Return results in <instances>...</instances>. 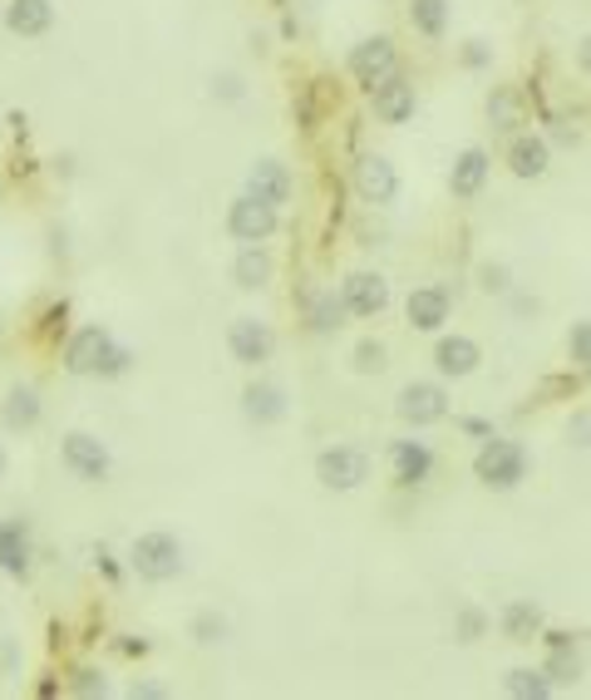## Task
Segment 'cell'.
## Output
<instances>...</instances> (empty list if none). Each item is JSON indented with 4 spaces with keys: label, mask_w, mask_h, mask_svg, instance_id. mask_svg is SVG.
Listing matches in <instances>:
<instances>
[{
    "label": "cell",
    "mask_w": 591,
    "mask_h": 700,
    "mask_svg": "<svg viewBox=\"0 0 591 700\" xmlns=\"http://www.w3.org/2000/svg\"><path fill=\"white\" fill-rule=\"evenodd\" d=\"M227 350H232L237 365L257 370V365H267V360L277 356V331H271L261 316H237V321L227 326Z\"/></svg>",
    "instance_id": "5"
},
{
    "label": "cell",
    "mask_w": 591,
    "mask_h": 700,
    "mask_svg": "<svg viewBox=\"0 0 591 700\" xmlns=\"http://www.w3.org/2000/svg\"><path fill=\"white\" fill-rule=\"evenodd\" d=\"M479 360H483V350L473 336H443V341L434 346V370L443 380H463V375H473L479 370Z\"/></svg>",
    "instance_id": "21"
},
{
    "label": "cell",
    "mask_w": 591,
    "mask_h": 700,
    "mask_svg": "<svg viewBox=\"0 0 591 700\" xmlns=\"http://www.w3.org/2000/svg\"><path fill=\"white\" fill-rule=\"evenodd\" d=\"M60 459H65V469H69L79 484H104V479L114 474L109 449H104L94 434H84V429L65 434V444H60Z\"/></svg>",
    "instance_id": "7"
},
{
    "label": "cell",
    "mask_w": 591,
    "mask_h": 700,
    "mask_svg": "<svg viewBox=\"0 0 591 700\" xmlns=\"http://www.w3.org/2000/svg\"><path fill=\"white\" fill-rule=\"evenodd\" d=\"M479 286H483L488 296H508V291H513L508 262H483V267H479Z\"/></svg>",
    "instance_id": "31"
},
{
    "label": "cell",
    "mask_w": 591,
    "mask_h": 700,
    "mask_svg": "<svg viewBox=\"0 0 591 700\" xmlns=\"http://www.w3.org/2000/svg\"><path fill=\"white\" fill-rule=\"evenodd\" d=\"M133 365V356H129V350H123V346H114L109 350V360H104V370H99V375L104 380H114V375H123V370H129Z\"/></svg>",
    "instance_id": "38"
},
{
    "label": "cell",
    "mask_w": 591,
    "mask_h": 700,
    "mask_svg": "<svg viewBox=\"0 0 591 700\" xmlns=\"http://www.w3.org/2000/svg\"><path fill=\"white\" fill-rule=\"evenodd\" d=\"M345 316H351V311H345V301H341L335 291H331V296H315V301H311V331H315V336L341 331Z\"/></svg>",
    "instance_id": "29"
},
{
    "label": "cell",
    "mask_w": 591,
    "mask_h": 700,
    "mask_svg": "<svg viewBox=\"0 0 591 700\" xmlns=\"http://www.w3.org/2000/svg\"><path fill=\"white\" fill-rule=\"evenodd\" d=\"M277 227H281V212L271 203H261V198L241 193V198H232V203H227V232L241 242V247H247V242L277 237Z\"/></svg>",
    "instance_id": "6"
},
{
    "label": "cell",
    "mask_w": 591,
    "mask_h": 700,
    "mask_svg": "<svg viewBox=\"0 0 591 700\" xmlns=\"http://www.w3.org/2000/svg\"><path fill=\"white\" fill-rule=\"evenodd\" d=\"M315 479L331 494H351L369 479V454L355 449V444H331V449L315 454Z\"/></svg>",
    "instance_id": "4"
},
{
    "label": "cell",
    "mask_w": 591,
    "mask_h": 700,
    "mask_svg": "<svg viewBox=\"0 0 591 700\" xmlns=\"http://www.w3.org/2000/svg\"><path fill=\"white\" fill-rule=\"evenodd\" d=\"M291 188H296V178H291V168L281 163V158H257V163L247 168V193L261 198V203L281 208L291 198Z\"/></svg>",
    "instance_id": "18"
},
{
    "label": "cell",
    "mask_w": 591,
    "mask_h": 700,
    "mask_svg": "<svg viewBox=\"0 0 591 700\" xmlns=\"http://www.w3.org/2000/svg\"><path fill=\"white\" fill-rule=\"evenodd\" d=\"M488 173H493L488 148L469 144L459 158H453V168H449V193L459 198V203H473V198H479L483 188H488Z\"/></svg>",
    "instance_id": "13"
},
{
    "label": "cell",
    "mask_w": 591,
    "mask_h": 700,
    "mask_svg": "<svg viewBox=\"0 0 591 700\" xmlns=\"http://www.w3.org/2000/svg\"><path fill=\"white\" fill-rule=\"evenodd\" d=\"M567 356L591 370V321H577L572 331H567Z\"/></svg>",
    "instance_id": "34"
},
{
    "label": "cell",
    "mask_w": 591,
    "mask_h": 700,
    "mask_svg": "<svg viewBox=\"0 0 591 700\" xmlns=\"http://www.w3.org/2000/svg\"><path fill=\"white\" fill-rule=\"evenodd\" d=\"M459 60H463V70H488L493 65V45H488V40H463Z\"/></svg>",
    "instance_id": "35"
},
{
    "label": "cell",
    "mask_w": 591,
    "mask_h": 700,
    "mask_svg": "<svg viewBox=\"0 0 591 700\" xmlns=\"http://www.w3.org/2000/svg\"><path fill=\"white\" fill-rule=\"evenodd\" d=\"M271 252L261 247V242H247V247L237 252V262H232V282L241 286V291H261V286L271 282Z\"/></svg>",
    "instance_id": "23"
},
{
    "label": "cell",
    "mask_w": 591,
    "mask_h": 700,
    "mask_svg": "<svg viewBox=\"0 0 591 700\" xmlns=\"http://www.w3.org/2000/svg\"><path fill=\"white\" fill-rule=\"evenodd\" d=\"M0 572L10 577L30 572V528L20 518H0Z\"/></svg>",
    "instance_id": "22"
},
{
    "label": "cell",
    "mask_w": 591,
    "mask_h": 700,
    "mask_svg": "<svg viewBox=\"0 0 591 700\" xmlns=\"http://www.w3.org/2000/svg\"><path fill=\"white\" fill-rule=\"evenodd\" d=\"M542 671L552 676V686H567V681H577V676H582V656L572 651V636H567V632H547V661H542Z\"/></svg>",
    "instance_id": "24"
},
{
    "label": "cell",
    "mask_w": 591,
    "mask_h": 700,
    "mask_svg": "<svg viewBox=\"0 0 591 700\" xmlns=\"http://www.w3.org/2000/svg\"><path fill=\"white\" fill-rule=\"evenodd\" d=\"M483 632H488V612L473 607V602H463L459 617H453V636H459V641H479Z\"/></svg>",
    "instance_id": "30"
},
{
    "label": "cell",
    "mask_w": 591,
    "mask_h": 700,
    "mask_svg": "<svg viewBox=\"0 0 591 700\" xmlns=\"http://www.w3.org/2000/svg\"><path fill=\"white\" fill-rule=\"evenodd\" d=\"M503 163H508L513 178H523V183H533V178H542L547 168H552V139L547 134H513L508 139V153H503Z\"/></svg>",
    "instance_id": "11"
},
{
    "label": "cell",
    "mask_w": 591,
    "mask_h": 700,
    "mask_svg": "<svg viewBox=\"0 0 591 700\" xmlns=\"http://www.w3.org/2000/svg\"><path fill=\"white\" fill-rule=\"evenodd\" d=\"M369 109H375V119L389 124V129L409 124V119H415V109H419L415 79H405V74H389V79H379L375 89H369Z\"/></svg>",
    "instance_id": "9"
},
{
    "label": "cell",
    "mask_w": 591,
    "mask_h": 700,
    "mask_svg": "<svg viewBox=\"0 0 591 700\" xmlns=\"http://www.w3.org/2000/svg\"><path fill=\"white\" fill-rule=\"evenodd\" d=\"M345 74H351V79L369 94L379 79L399 74V45H395L389 35H365V40H355L351 55H345Z\"/></svg>",
    "instance_id": "3"
},
{
    "label": "cell",
    "mask_w": 591,
    "mask_h": 700,
    "mask_svg": "<svg viewBox=\"0 0 591 700\" xmlns=\"http://www.w3.org/2000/svg\"><path fill=\"white\" fill-rule=\"evenodd\" d=\"M355 193H361L369 208H389L399 198V168L389 163L385 153H365L361 163H355Z\"/></svg>",
    "instance_id": "10"
},
{
    "label": "cell",
    "mask_w": 591,
    "mask_h": 700,
    "mask_svg": "<svg viewBox=\"0 0 591 700\" xmlns=\"http://www.w3.org/2000/svg\"><path fill=\"white\" fill-rule=\"evenodd\" d=\"M74 691H79V696H104V676L99 671H74Z\"/></svg>",
    "instance_id": "39"
},
{
    "label": "cell",
    "mask_w": 591,
    "mask_h": 700,
    "mask_svg": "<svg viewBox=\"0 0 591 700\" xmlns=\"http://www.w3.org/2000/svg\"><path fill=\"white\" fill-rule=\"evenodd\" d=\"M129 562L143 582H173L183 572V538L168 533V528H153V533H139L129 548Z\"/></svg>",
    "instance_id": "2"
},
{
    "label": "cell",
    "mask_w": 591,
    "mask_h": 700,
    "mask_svg": "<svg viewBox=\"0 0 591 700\" xmlns=\"http://www.w3.org/2000/svg\"><path fill=\"white\" fill-rule=\"evenodd\" d=\"M405 311H409V326H415V331H443V321H449V311H453V296H449V286H415Z\"/></svg>",
    "instance_id": "19"
},
{
    "label": "cell",
    "mask_w": 591,
    "mask_h": 700,
    "mask_svg": "<svg viewBox=\"0 0 591 700\" xmlns=\"http://www.w3.org/2000/svg\"><path fill=\"white\" fill-rule=\"evenodd\" d=\"M341 301L351 316H379L389 306V282L379 272H351L341 282Z\"/></svg>",
    "instance_id": "15"
},
{
    "label": "cell",
    "mask_w": 591,
    "mask_h": 700,
    "mask_svg": "<svg viewBox=\"0 0 591 700\" xmlns=\"http://www.w3.org/2000/svg\"><path fill=\"white\" fill-rule=\"evenodd\" d=\"M498 632L508 636V641H533V636L542 632V607H537V602H527V597L508 602V607L498 612Z\"/></svg>",
    "instance_id": "25"
},
{
    "label": "cell",
    "mask_w": 591,
    "mask_h": 700,
    "mask_svg": "<svg viewBox=\"0 0 591 700\" xmlns=\"http://www.w3.org/2000/svg\"><path fill=\"white\" fill-rule=\"evenodd\" d=\"M193 636H197L203 646L227 641V617H217V612H197V617H193Z\"/></svg>",
    "instance_id": "33"
},
{
    "label": "cell",
    "mask_w": 591,
    "mask_h": 700,
    "mask_svg": "<svg viewBox=\"0 0 591 700\" xmlns=\"http://www.w3.org/2000/svg\"><path fill=\"white\" fill-rule=\"evenodd\" d=\"M395 410H399V420H405V424L429 429V424H439L443 415H449V395H443L439 380H409V385L399 390Z\"/></svg>",
    "instance_id": "8"
},
{
    "label": "cell",
    "mask_w": 591,
    "mask_h": 700,
    "mask_svg": "<svg viewBox=\"0 0 591 700\" xmlns=\"http://www.w3.org/2000/svg\"><path fill=\"white\" fill-rule=\"evenodd\" d=\"M577 70H582L587 79H591V35L577 40Z\"/></svg>",
    "instance_id": "40"
},
{
    "label": "cell",
    "mask_w": 591,
    "mask_h": 700,
    "mask_svg": "<svg viewBox=\"0 0 591 700\" xmlns=\"http://www.w3.org/2000/svg\"><path fill=\"white\" fill-rule=\"evenodd\" d=\"M389 474H395L399 489H419L434 474V449L425 439H395L389 444Z\"/></svg>",
    "instance_id": "14"
},
{
    "label": "cell",
    "mask_w": 591,
    "mask_h": 700,
    "mask_svg": "<svg viewBox=\"0 0 591 700\" xmlns=\"http://www.w3.org/2000/svg\"><path fill=\"white\" fill-rule=\"evenodd\" d=\"M0 469H6V454H0Z\"/></svg>",
    "instance_id": "41"
},
{
    "label": "cell",
    "mask_w": 591,
    "mask_h": 700,
    "mask_svg": "<svg viewBox=\"0 0 591 700\" xmlns=\"http://www.w3.org/2000/svg\"><path fill=\"white\" fill-rule=\"evenodd\" d=\"M488 124L498 134H523V124H527V94L517 89V84H493L488 89Z\"/></svg>",
    "instance_id": "20"
},
{
    "label": "cell",
    "mask_w": 591,
    "mask_h": 700,
    "mask_svg": "<svg viewBox=\"0 0 591 700\" xmlns=\"http://www.w3.org/2000/svg\"><path fill=\"white\" fill-rule=\"evenodd\" d=\"M114 346H119V341H114L104 326H79V331L69 336V346H65V370H69V375H99Z\"/></svg>",
    "instance_id": "12"
},
{
    "label": "cell",
    "mask_w": 591,
    "mask_h": 700,
    "mask_svg": "<svg viewBox=\"0 0 591 700\" xmlns=\"http://www.w3.org/2000/svg\"><path fill=\"white\" fill-rule=\"evenodd\" d=\"M213 99L217 104H241V99H247V79H241V74H232V70L213 74Z\"/></svg>",
    "instance_id": "32"
},
{
    "label": "cell",
    "mask_w": 591,
    "mask_h": 700,
    "mask_svg": "<svg viewBox=\"0 0 591 700\" xmlns=\"http://www.w3.org/2000/svg\"><path fill=\"white\" fill-rule=\"evenodd\" d=\"M567 439H572L577 449H591V410L572 415V424H567Z\"/></svg>",
    "instance_id": "37"
},
{
    "label": "cell",
    "mask_w": 591,
    "mask_h": 700,
    "mask_svg": "<svg viewBox=\"0 0 591 700\" xmlns=\"http://www.w3.org/2000/svg\"><path fill=\"white\" fill-rule=\"evenodd\" d=\"M449 20H453L449 0H409V25H415V35L443 40L449 35Z\"/></svg>",
    "instance_id": "27"
},
{
    "label": "cell",
    "mask_w": 591,
    "mask_h": 700,
    "mask_svg": "<svg viewBox=\"0 0 591 700\" xmlns=\"http://www.w3.org/2000/svg\"><path fill=\"white\" fill-rule=\"evenodd\" d=\"M527 469H533V459H527L523 439H498V434H488L483 449L473 454V474H479L483 489L508 494V489H517V484L527 479Z\"/></svg>",
    "instance_id": "1"
},
{
    "label": "cell",
    "mask_w": 591,
    "mask_h": 700,
    "mask_svg": "<svg viewBox=\"0 0 591 700\" xmlns=\"http://www.w3.org/2000/svg\"><path fill=\"white\" fill-rule=\"evenodd\" d=\"M503 691L508 696H517V700H547L552 696V676L542 671V666H513L508 676H503Z\"/></svg>",
    "instance_id": "28"
},
{
    "label": "cell",
    "mask_w": 591,
    "mask_h": 700,
    "mask_svg": "<svg viewBox=\"0 0 591 700\" xmlns=\"http://www.w3.org/2000/svg\"><path fill=\"white\" fill-rule=\"evenodd\" d=\"M241 415H247V424H257V429L281 424L287 420V390H281L277 380H251V385L241 390Z\"/></svg>",
    "instance_id": "16"
},
{
    "label": "cell",
    "mask_w": 591,
    "mask_h": 700,
    "mask_svg": "<svg viewBox=\"0 0 591 700\" xmlns=\"http://www.w3.org/2000/svg\"><path fill=\"white\" fill-rule=\"evenodd\" d=\"M40 415H45V405H40V395L30 385H15L6 395V405H0V420H6V429H35L40 424Z\"/></svg>",
    "instance_id": "26"
},
{
    "label": "cell",
    "mask_w": 591,
    "mask_h": 700,
    "mask_svg": "<svg viewBox=\"0 0 591 700\" xmlns=\"http://www.w3.org/2000/svg\"><path fill=\"white\" fill-rule=\"evenodd\" d=\"M0 25L20 40H40V35H50V25H55V6H50V0H6Z\"/></svg>",
    "instance_id": "17"
},
{
    "label": "cell",
    "mask_w": 591,
    "mask_h": 700,
    "mask_svg": "<svg viewBox=\"0 0 591 700\" xmlns=\"http://www.w3.org/2000/svg\"><path fill=\"white\" fill-rule=\"evenodd\" d=\"M355 370H361V375L385 370V346H379V341H361V346H355Z\"/></svg>",
    "instance_id": "36"
}]
</instances>
